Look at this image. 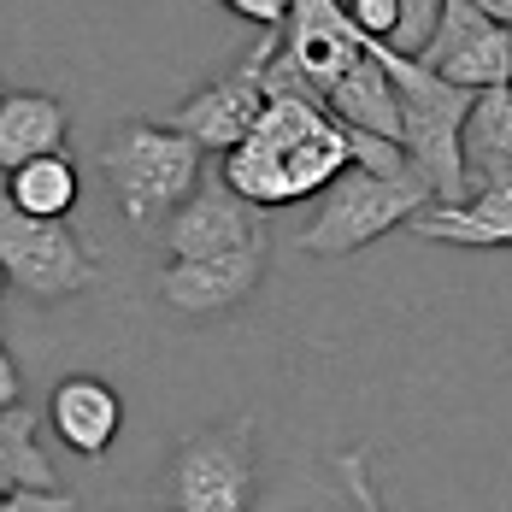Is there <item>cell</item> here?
I'll list each match as a JSON object with an SVG mask.
<instances>
[{"mask_svg":"<svg viewBox=\"0 0 512 512\" xmlns=\"http://www.w3.org/2000/svg\"><path fill=\"white\" fill-rule=\"evenodd\" d=\"M342 165H348L342 124L312 95H283L277 89V95L259 101L242 142L230 154H218V177L236 201H248L254 212H271V206L312 201Z\"/></svg>","mask_w":512,"mask_h":512,"instance_id":"cell-1","label":"cell"},{"mask_svg":"<svg viewBox=\"0 0 512 512\" xmlns=\"http://www.w3.org/2000/svg\"><path fill=\"white\" fill-rule=\"evenodd\" d=\"M365 59L383 65L395 112H401V154L418 171V183L430 189L436 206L465 201V171H460V118L471 112V89L442 83L436 71H424L418 59H401L383 42H365Z\"/></svg>","mask_w":512,"mask_h":512,"instance_id":"cell-2","label":"cell"},{"mask_svg":"<svg viewBox=\"0 0 512 512\" xmlns=\"http://www.w3.org/2000/svg\"><path fill=\"white\" fill-rule=\"evenodd\" d=\"M101 165H106V183H112V195H118L124 224H130L136 236H148V242H154L159 224H165L177 206L195 195L206 154L189 142V136H177L171 124L130 118L118 136H106Z\"/></svg>","mask_w":512,"mask_h":512,"instance_id":"cell-3","label":"cell"},{"mask_svg":"<svg viewBox=\"0 0 512 512\" xmlns=\"http://www.w3.org/2000/svg\"><path fill=\"white\" fill-rule=\"evenodd\" d=\"M312 224L295 236V254L307 259H348L371 242H383L389 230H401L418 206H430V189L418 183V171L407 177H371L359 165H342L318 195Z\"/></svg>","mask_w":512,"mask_h":512,"instance_id":"cell-4","label":"cell"},{"mask_svg":"<svg viewBox=\"0 0 512 512\" xmlns=\"http://www.w3.org/2000/svg\"><path fill=\"white\" fill-rule=\"evenodd\" d=\"M254 412L206 424L177 442V454L159 477V507L171 512H248L254 507Z\"/></svg>","mask_w":512,"mask_h":512,"instance_id":"cell-5","label":"cell"},{"mask_svg":"<svg viewBox=\"0 0 512 512\" xmlns=\"http://www.w3.org/2000/svg\"><path fill=\"white\" fill-rule=\"evenodd\" d=\"M0 271L30 301H71L101 283L89 248L65 218H30L0 195Z\"/></svg>","mask_w":512,"mask_h":512,"instance_id":"cell-6","label":"cell"},{"mask_svg":"<svg viewBox=\"0 0 512 512\" xmlns=\"http://www.w3.org/2000/svg\"><path fill=\"white\" fill-rule=\"evenodd\" d=\"M277 42H283V36H277V30H265V36H259V48L248 53L236 71H224L218 83L195 89V95L177 106L165 124H171L177 136H189L201 154H230V148L242 142V130L254 124L259 101H265V95H259V65L277 53Z\"/></svg>","mask_w":512,"mask_h":512,"instance_id":"cell-7","label":"cell"},{"mask_svg":"<svg viewBox=\"0 0 512 512\" xmlns=\"http://www.w3.org/2000/svg\"><path fill=\"white\" fill-rule=\"evenodd\" d=\"M265 236L248 248H230V254H206V259H171L154 277L159 301L183 318H218V312H236L259 283H265Z\"/></svg>","mask_w":512,"mask_h":512,"instance_id":"cell-8","label":"cell"},{"mask_svg":"<svg viewBox=\"0 0 512 512\" xmlns=\"http://www.w3.org/2000/svg\"><path fill=\"white\" fill-rule=\"evenodd\" d=\"M277 36H283V59L295 65V77L318 95V106L365 59V36L348 24L342 0H289Z\"/></svg>","mask_w":512,"mask_h":512,"instance_id":"cell-9","label":"cell"},{"mask_svg":"<svg viewBox=\"0 0 512 512\" xmlns=\"http://www.w3.org/2000/svg\"><path fill=\"white\" fill-rule=\"evenodd\" d=\"M259 236H265V230H259V212L224 189L218 165H201L195 195L159 224V242L171 248V259L230 254V248H248V242H259Z\"/></svg>","mask_w":512,"mask_h":512,"instance_id":"cell-10","label":"cell"},{"mask_svg":"<svg viewBox=\"0 0 512 512\" xmlns=\"http://www.w3.org/2000/svg\"><path fill=\"white\" fill-rule=\"evenodd\" d=\"M48 424L77 460H101L124 430V401L101 377H65L48 395Z\"/></svg>","mask_w":512,"mask_h":512,"instance_id":"cell-11","label":"cell"},{"mask_svg":"<svg viewBox=\"0 0 512 512\" xmlns=\"http://www.w3.org/2000/svg\"><path fill=\"white\" fill-rule=\"evenodd\" d=\"M460 171L465 195L512 183V83L471 95V112L460 118Z\"/></svg>","mask_w":512,"mask_h":512,"instance_id":"cell-12","label":"cell"},{"mask_svg":"<svg viewBox=\"0 0 512 512\" xmlns=\"http://www.w3.org/2000/svg\"><path fill=\"white\" fill-rule=\"evenodd\" d=\"M65 130H71V118L53 95H36V89L0 95V171L42 154H65Z\"/></svg>","mask_w":512,"mask_h":512,"instance_id":"cell-13","label":"cell"},{"mask_svg":"<svg viewBox=\"0 0 512 512\" xmlns=\"http://www.w3.org/2000/svg\"><path fill=\"white\" fill-rule=\"evenodd\" d=\"M324 112L348 130H365V136H383V142H401V112H395V89L383 77L377 59H359L354 71L324 95Z\"/></svg>","mask_w":512,"mask_h":512,"instance_id":"cell-14","label":"cell"},{"mask_svg":"<svg viewBox=\"0 0 512 512\" xmlns=\"http://www.w3.org/2000/svg\"><path fill=\"white\" fill-rule=\"evenodd\" d=\"M77 195H83V177H77L71 154H42L6 171V201L30 218H71Z\"/></svg>","mask_w":512,"mask_h":512,"instance_id":"cell-15","label":"cell"},{"mask_svg":"<svg viewBox=\"0 0 512 512\" xmlns=\"http://www.w3.org/2000/svg\"><path fill=\"white\" fill-rule=\"evenodd\" d=\"M36 407H0V489H59L53 460L36 448Z\"/></svg>","mask_w":512,"mask_h":512,"instance_id":"cell-16","label":"cell"},{"mask_svg":"<svg viewBox=\"0 0 512 512\" xmlns=\"http://www.w3.org/2000/svg\"><path fill=\"white\" fill-rule=\"evenodd\" d=\"M412 236H424V242H448V248H507L512 242V224H495V218H483L471 201L460 206H418L407 218Z\"/></svg>","mask_w":512,"mask_h":512,"instance_id":"cell-17","label":"cell"},{"mask_svg":"<svg viewBox=\"0 0 512 512\" xmlns=\"http://www.w3.org/2000/svg\"><path fill=\"white\" fill-rule=\"evenodd\" d=\"M436 77L454 83V89H471V95L512 83V30L507 24H489L477 42H465L460 53H448V59L436 65Z\"/></svg>","mask_w":512,"mask_h":512,"instance_id":"cell-18","label":"cell"},{"mask_svg":"<svg viewBox=\"0 0 512 512\" xmlns=\"http://www.w3.org/2000/svg\"><path fill=\"white\" fill-rule=\"evenodd\" d=\"M483 30H489V18H483L471 0H442V6H436L430 36H424V48H418V65H424V71H436L448 53H460L465 42H477Z\"/></svg>","mask_w":512,"mask_h":512,"instance_id":"cell-19","label":"cell"},{"mask_svg":"<svg viewBox=\"0 0 512 512\" xmlns=\"http://www.w3.org/2000/svg\"><path fill=\"white\" fill-rule=\"evenodd\" d=\"M342 148H348V165L371 171V177H407V171H412L407 154H401V142L365 136V130H348V124H342Z\"/></svg>","mask_w":512,"mask_h":512,"instance_id":"cell-20","label":"cell"},{"mask_svg":"<svg viewBox=\"0 0 512 512\" xmlns=\"http://www.w3.org/2000/svg\"><path fill=\"white\" fill-rule=\"evenodd\" d=\"M436 6H442V0H395V36H389L383 48L401 53V59H418L430 24H436Z\"/></svg>","mask_w":512,"mask_h":512,"instance_id":"cell-21","label":"cell"},{"mask_svg":"<svg viewBox=\"0 0 512 512\" xmlns=\"http://www.w3.org/2000/svg\"><path fill=\"white\" fill-rule=\"evenodd\" d=\"M330 465H336V483L348 489V501H354L359 512H389V507H383V495H377V483H371V465H365L359 448H342Z\"/></svg>","mask_w":512,"mask_h":512,"instance_id":"cell-22","label":"cell"},{"mask_svg":"<svg viewBox=\"0 0 512 512\" xmlns=\"http://www.w3.org/2000/svg\"><path fill=\"white\" fill-rule=\"evenodd\" d=\"M348 24H354L365 42H389L395 36V0H342Z\"/></svg>","mask_w":512,"mask_h":512,"instance_id":"cell-23","label":"cell"},{"mask_svg":"<svg viewBox=\"0 0 512 512\" xmlns=\"http://www.w3.org/2000/svg\"><path fill=\"white\" fill-rule=\"evenodd\" d=\"M0 512H83V501L65 489H6Z\"/></svg>","mask_w":512,"mask_h":512,"instance_id":"cell-24","label":"cell"},{"mask_svg":"<svg viewBox=\"0 0 512 512\" xmlns=\"http://www.w3.org/2000/svg\"><path fill=\"white\" fill-rule=\"evenodd\" d=\"M236 18H248L259 30H283V12H289V0H224Z\"/></svg>","mask_w":512,"mask_h":512,"instance_id":"cell-25","label":"cell"},{"mask_svg":"<svg viewBox=\"0 0 512 512\" xmlns=\"http://www.w3.org/2000/svg\"><path fill=\"white\" fill-rule=\"evenodd\" d=\"M18 395H24V383H18V365H12L6 342H0V407H12Z\"/></svg>","mask_w":512,"mask_h":512,"instance_id":"cell-26","label":"cell"},{"mask_svg":"<svg viewBox=\"0 0 512 512\" xmlns=\"http://www.w3.org/2000/svg\"><path fill=\"white\" fill-rule=\"evenodd\" d=\"M471 6H477L489 24H507V18H512V0H471Z\"/></svg>","mask_w":512,"mask_h":512,"instance_id":"cell-27","label":"cell"},{"mask_svg":"<svg viewBox=\"0 0 512 512\" xmlns=\"http://www.w3.org/2000/svg\"><path fill=\"white\" fill-rule=\"evenodd\" d=\"M0 295H6V271H0Z\"/></svg>","mask_w":512,"mask_h":512,"instance_id":"cell-28","label":"cell"},{"mask_svg":"<svg viewBox=\"0 0 512 512\" xmlns=\"http://www.w3.org/2000/svg\"><path fill=\"white\" fill-rule=\"evenodd\" d=\"M0 501H6V489H0Z\"/></svg>","mask_w":512,"mask_h":512,"instance_id":"cell-29","label":"cell"},{"mask_svg":"<svg viewBox=\"0 0 512 512\" xmlns=\"http://www.w3.org/2000/svg\"><path fill=\"white\" fill-rule=\"evenodd\" d=\"M0 95H6V83H0Z\"/></svg>","mask_w":512,"mask_h":512,"instance_id":"cell-30","label":"cell"}]
</instances>
